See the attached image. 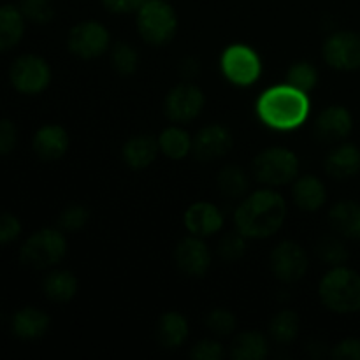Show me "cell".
Wrapping results in <instances>:
<instances>
[{"label": "cell", "mask_w": 360, "mask_h": 360, "mask_svg": "<svg viewBox=\"0 0 360 360\" xmlns=\"http://www.w3.org/2000/svg\"><path fill=\"white\" fill-rule=\"evenodd\" d=\"M316 253L322 259V262L329 264V266H343L348 260L350 253H348L347 246L340 241V239L333 238V236H327L322 238L316 245Z\"/></svg>", "instance_id": "obj_33"}, {"label": "cell", "mask_w": 360, "mask_h": 360, "mask_svg": "<svg viewBox=\"0 0 360 360\" xmlns=\"http://www.w3.org/2000/svg\"><path fill=\"white\" fill-rule=\"evenodd\" d=\"M42 290L49 301L69 302L77 292V280L70 271H51L42 280Z\"/></svg>", "instance_id": "obj_25"}, {"label": "cell", "mask_w": 360, "mask_h": 360, "mask_svg": "<svg viewBox=\"0 0 360 360\" xmlns=\"http://www.w3.org/2000/svg\"><path fill=\"white\" fill-rule=\"evenodd\" d=\"M179 72H181V76L188 81L193 79V77H197L200 72L199 60L192 58V56L185 58L181 63H179Z\"/></svg>", "instance_id": "obj_42"}, {"label": "cell", "mask_w": 360, "mask_h": 360, "mask_svg": "<svg viewBox=\"0 0 360 360\" xmlns=\"http://www.w3.org/2000/svg\"><path fill=\"white\" fill-rule=\"evenodd\" d=\"M326 172L334 179L354 178L360 172V150L355 144H341L326 158Z\"/></svg>", "instance_id": "obj_19"}, {"label": "cell", "mask_w": 360, "mask_h": 360, "mask_svg": "<svg viewBox=\"0 0 360 360\" xmlns=\"http://www.w3.org/2000/svg\"><path fill=\"white\" fill-rule=\"evenodd\" d=\"M18 7L25 20L35 25H48L55 18V6L51 0H20Z\"/></svg>", "instance_id": "obj_32"}, {"label": "cell", "mask_w": 360, "mask_h": 360, "mask_svg": "<svg viewBox=\"0 0 360 360\" xmlns=\"http://www.w3.org/2000/svg\"><path fill=\"white\" fill-rule=\"evenodd\" d=\"M232 144H234V139H232L231 130L227 127L213 123L197 132L195 139L192 141V151L197 160L211 162L225 157L232 150Z\"/></svg>", "instance_id": "obj_13"}, {"label": "cell", "mask_w": 360, "mask_h": 360, "mask_svg": "<svg viewBox=\"0 0 360 360\" xmlns=\"http://www.w3.org/2000/svg\"><path fill=\"white\" fill-rule=\"evenodd\" d=\"M32 148H34L35 155L42 160H58L69 150V134L63 127L55 125V123L42 125L34 134Z\"/></svg>", "instance_id": "obj_17"}, {"label": "cell", "mask_w": 360, "mask_h": 360, "mask_svg": "<svg viewBox=\"0 0 360 360\" xmlns=\"http://www.w3.org/2000/svg\"><path fill=\"white\" fill-rule=\"evenodd\" d=\"M308 255L299 243L281 241L271 252V269L283 283H295L308 271Z\"/></svg>", "instance_id": "obj_10"}, {"label": "cell", "mask_w": 360, "mask_h": 360, "mask_svg": "<svg viewBox=\"0 0 360 360\" xmlns=\"http://www.w3.org/2000/svg\"><path fill=\"white\" fill-rule=\"evenodd\" d=\"M155 336L158 343L169 350H176L181 347L188 338V322L178 311H169L158 319L155 327Z\"/></svg>", "instance_id": "obj_21"}, {"label": "cell", "mask_w": 360, "mask_h": 360, "mask_svg": "<svg viewBox=\"0 0 360 360\" xmlns=\"http://www.w3.org/2000/svg\"><path fill=\"white\" fill-rule=\"evenodd\" d=\"M174 259L183 273L195 278L204 276L211 266L210 250H207L202 238H197V236H188V238H183L178 243Z\"/></svg>", "instance_id": "obj_14"}, {"label": "cell", "mask_w": 360, "mask_h": 360, "mask_svg": "<svg viewBox=\"0 0 360 360\" xmlns=\"http://www.w3.org/2000/svg\"><path fill=\"white\" fill-rule=\"evenodd\" d=\"M330 227L338 234L350 239H360V204L354 200H341L329 211Z\"/></svg>", "instance_id": "obj_24"}, {"label": "cell", "mask_w": 360, "mask_h": 360, "mask_svg": "<svg viewBox=\"0 0 360 360\" xmlns=\"http://www.w3.org/2000/svg\"><path fill=\"white\" fill-rule=\"evenodd\" d=\"M319 295L330 311L348 315L360 311V274L336 266L320 281Z\"/></svg>", "instance_id": "obj_3"}, {"label": "cell", "mask_w": 360, "mask_h": 360, "mask_svg": "<svg viewBox=\"0 0 360 360\" xmlns=\"http://www.w3.org/2000/svg\"><path fill=\"white\" fill-rule=\"evenodd\" d=\"M158 150V141L153 139L151 136H134L123 144V160L129 165L130 169H146L148 165L153 164V160L157 158Z\"/></svg>", "instance_id": "obj_22"}, {"label": "cell", "mask_w": 360, "mask_h": 360, "mask_svg": "<svg viewBox=\"0 0 360 360\" xmlns=\"http://www.w3.org/2000/svg\"><path fill=\"white\" fill-rule=\"evenodd\" d=\"M206 326L214 336H231L232 333L238 327V320H236L234 313H231L229 309H213L210 315L206 316Z\"/></svg>", "instance_id": "obj_34"}, {"label": "cell", "mask_w": 360, "mask_h": 360, "mask_svg": "<svg viewBox=\"0 0 360 360\" xmlns=\"http://www.w3.org/2000/svg\"><path fill=\"white\" fill-rule=\"evenodd\" d=\"M186 231L197 238H207L224 227V214L214 204L195 202L185 213Z\"/></svg>", "instance_id": "obj_16"}, {"label": "cell", "mask_w": 360, "mask_h": 360, "mask_svg": "<svg viewBox=\"0 0 360 360\" xmlns=\"http://www.w3.org/2000/svg\"><path fill=\"white\" fill-rule=\"evenodd\" d=\"M67 253V239L58 229H41L28 236L20 248V260L32 269H48L62 262Z\"/></svg>", "instance_id": "obj_5"}, {"label": "cell", "mask_w": 360, "mask_h": 360, "mask_svg": "<svg viewBox=\"0 0 360 360\" xmlns=\"http://www.w3.org/2000/svg\"><path fill=\"white\" fill-rule=\"evenodd\" d=\"M299 174V158L287 148H269L260 151L253 160V176L257 181L278 186L292 183Z\"/></svg>", "instance_id": "obj_6"}, {"label": "cell", "mask_w": 360, "mask_h": 360, "mask_svg": "<svg viewBox=\"0 0 360 360\" xmlns=\"http://www.w3.org/2000/svg\"><path fill=\"white\" fill-rule=\"evenodd\" d=\"M323 60L333 69H360V34L357 32H336L323 44Z\"/></svg>", "instance_id": "obj_12"}, {"label": "cell", "mask_w": 360, "mask_h": 360, "mask_svg": "<svg viewBox=\"0 0 360 360\" xmlns=\"http://www.w3.org/2000/svg\"><path fill=\"white\" fill-rule=\"evenodd\" d=\"M137 30L153 46L167 44L178 32V14L167 0H146L137 11Z\"/></svg>", "instance_id": "obj_4"}, {"label": "cell", "mask_w": 360, "mask_h": 360, "mask_svg": "<svg viewBox=\"0 0 360 360\" xmlns=\"http://www.w3.org/2000/svg\"><path fill=\"white\" fill-rule=\"evenodd\" d=\"M21 234L20 218L13 213H0V245H9L16 241Z\"/></svg>", "instance_id": "obj_38"}, {"label": "cell", "mask_w": 360, "mask_h": 360, "mask_svg": "<svg viewBox=\"0 0 360 360\" xmlns=\"http://www.w3.org/2000/svg\"><path fill=\"white\" fill-rule=\"evenodd\" d=\"M49 315L34 306H25L18 309L11 319V330L23 341H34L44 336L49 329Z\"/></svg>", "instance_id": "obj_18"}, {"label": "cell", "mask_w": 360, "mask_h": 360, "mask_svg": "<svg viewBox=\"0 0 360 360\" xmlns=\"http://www.w3.org/2000/svg\"><path fill=\"white\" fill-rule=\"evenodd\" d=\"M18 144V127L13 120H0V157L13 153Z\"/></svg>", "instance_id": "obj_37"}, {"label": "cell", "mask_w": 360, "mask_h": 360, "mask_svg": "<svg viewBox=\"0 0 360 360\" xmlns=\"http://www.w3.org/2000/svg\"><path fill=\"white\" fill-rule=\"evenodd\" d=\"M333 357L338 360H360V340L347 338L333 348Z\"/></svg>", "instance_id": "obj_40"}, {"label": "cell", "mask_w": 360, "mask_h": 360, "mask_svg": "<svg viewBox=\"0 0 360 360\" xmlns=\"http://www.w3.org/2000/svg\"><path fill=\"white\" fill-rule=\"evenodd\" d=\"M294 202L302 211H319L326 204L327 192L326 185L316 176L306 174L294 183L292 190Z\"/></svg>", "instance_id": "obj_23"}, {"label": "cell", "mask_w": 360, "mask_h": 360, "mask_svg": "<svg viewBox=\"0 0 360 360\" xmlns=\"http://www.w3.org/2000/svg\"><path fill=\"white\" fill-rule=\"evenodd\" d=\"M352 129H354V118L343 105H329L323 109L313 127L316 139L323 143H336V141L345 139L352 132Z\"/></svg>", "instance_id": "obj_15"}, {"label": "cell", "mask_w": 360, "mask_h": 360, "mask_svg": "<svg viewBox=\"0 0 360 360\" xmlns=\"http://www.w3.org/2000/svg\"><path fill=\"white\" fill-rule=\"evenodd\" d=\"M250 179L238 165H227L218 174V190L227 199H239L248 192Z\"/></svg>", "instance_id": "obj_28"}, {"label": "cell", "mask_w": 360, "mask_h": 360, "mask_svg": "<svg viewBox=\"0 0 360 360\" xmlns=\"http://www.w3.org/2000/svg\"><path fill=\"white\" fill-rule=\"evenodd\" d=\"M269 334L276 343L290 345L299 334V316L292 309L276 313L269 323Z\"/></svg>", "instance_id": "obj_29"}, {"label": "cell", "mask_w": 360, "mask_h": 360, "mask_svg": "<svg viewBox=\"0 0 360 360\" xmlns=\"http://www.w3.org/2000/svg\"><path fill=\"white\" fill-rule=\"evenodd\" d=\"M112 67L122 76H132L139 67V53L129 42H116L111 51Z\"/></svg>", "instance_id": "obj_30"}, {"label": "cell", "mask_w": 360, "mask_h": 360, "mask_svg": "<svg viewBox=\"0 0 360 360\" xmlns=\"http://www.w3.org/2000/svg\"><path fill=\"white\" fill-rule=\"evenodd\" d=\"M202 90L193 83H179L165 97V115L174 123H190L204 108Z\"/></svg>", "instance_id": "obj_11"}, {"label": "cell", "mask_w": 360, "mask_h": 360, "mask_svg": "<svg viewBox=\"0 0 360 360\" xmlns=\"http://www.w3.org/2000/svg\"><path fill=\"white\" fill-rule=\"evenodd\" d=\"M109 42H111L109 30L101 21L95 20H86L74 25L67 37L69 51L84 60L104 55L109 48Z\"/></svg>", "instance_id": "obj_9"}, {"label": "cell", "mask_w": 360, "mask_h": 360, "mask_svg": "<svg viewBox=\"0 0 360 360\" xmlns=\"http://www.w3.org/2000/svg\"><path fill=\"white\" fill-rule=\"evenodd\" d=\"M246 252V236H243L241 232H229L221 238V241L218 243V253H220L221 259H225L227 262H236V260L241 259Z\"/></svg>", "instance_id": "obj_35"}, {"label": "cell", "mask_w": 360, "mask_h": 360, "mask_svg": "<svg viewBox=\"0 0 360 360\" xmlns=\"http://www.w3.org/2000/svg\"><path fill=\"white\" fill-rule=\"evenodd\" d=\"M51 67L42 56L21 55L11 63L9 81L18 94L39 95L51 83Z\"/></svg>", "instance_id": "obj_7"}, {"label": "cell", "mask_w": 360, "mask_h": 360, "mask_svg": "<svg viewBox=\"0 0 360 360\" xmlns=\"http://www.w3.org/2000/svg\"><path fill=\"white\" fill-rule=\"evenodd\" d=\"M90 220V211L83 204H70L62 211L58 218V227L62 231H79Z\"/></svg>", "instance_id": "obj_36"}, {"label": "cell", "mask_w": 360, "mask_h": 360, "mask_svg": "<svg viewBox=\"0 0 360 360\" xmlns=\"http://www.w3.org/2000/svg\"><path fill=\"white\" fill-rule=\"evenodd\" d=\"M224 347L214 340L199 341L190 352V357L197 360H220L224 359Z\"/></svg>", "instance_id": "obj_39"}, {"label": "cell", "mask_w": 360, "mask_h": 360, "mask_svg": "<svg viewBox=\"0 0 360 360\" xmlns=\"http://www.w3.org/2000/svg\"><path fill=\"white\" fill-rule=\"evenodd\" d=\"M25 16L13 4L0 6V53L16 48L25 34Z\"/></svg>", "instance_id": "obj_20"}, {"label": "cell", "mask_w": 360, "mask_h": 360, "mask_svg": "<svg viewBox=\"0 0 360 360\" xmlns=\"http://www.w3.org/2000/svg\"><path fill=\"white\" fill-rule=\"evenodd\" d=\"M287 83L290 84V86L308 94V91H311L313 88L316 86V83H319V72H316V69L311 63L297 62L288 69Z\"/></svg>", "instance_id": "obj_31"}, {"label": "cell", "mask_w": 360, "mask_h": 360, "mask_svg": "<svg viewBox=\"0 0 360 360\" xmlns=\"http://www.w3.org/2000/svg\"><path fill=\"white\" fill-rule=\"evenodd\" d=\"M287 217L285 199L274 190H259L246 197L236 210V227L252 239L271 238L283 225Z\"/></svg>", "instance_id": "obj_1"}, {"label": "cell", "mask_w": 360, "mask_h": 360, "mask_svg": "<svg viewBox=\"0 0 360 360\" xmlns=\"http://www.w3.org/2000/svg\"><path fill=\"white\" fill-rule=\"evenodd\" d=\"M146 0H102V6L115 14L137 13Z\"/></svg>", "instance_id": "obj_41"}, {"label": "cell", "mask_w": 360, "mask_h": 360, "mask_svg": "<svg viewBox=\"0 0 360 360\" xmlns=\"http://www.w3.org/2000/svg\"><path fill=\"white\" fill-rule=\"evenodd\" d=\"M221 70L231 83L250 86L262 72L259 55L246 44H232L221 55Z\"/></svg>", "instance_id": "obj_8"}, {"label": "cell", "mask_w": 360, "mask_h": 360, "mask_svg": "<svg viewBox=\"0 0 360 360\" xmlns=\"http://www.w3.org/2000/svg\"><path fill=\"white\" fill-rule=\"evenodd\" d=\"M234 360H262L267 355V340L259 330L241 333L231 347Z\"/></svg>", "instance_id": "obj_26"}, {"label": "cell", "mask_w": 360, "mask_h": 360, "mask_svg": "<svg viewBox=\"0 0 360 360\" xmlns=\"http://www.w3.org/2000/svg\"><path fill=\"white\" fill-rule=\"evenodd\" d=\"M158 146L165 157L179 160L192 151V139L181 127H169L158 137Z\"/></svg>", "instance_id": "obj_27"}, {"label": "cell", "mask_w": 360, "mask_h": 360, "mask_svg": "<svg viewBox=\"0 0 360 360\" xmlns=\"http://www.w3.org/2000/svg\"><path fill=\"white\" fill-rule=\"evenodd\" d=\"M257 115L271 129H297L308 120L309 98L304 91L288 83L278 84L260 95L257 101Z\"/></svg>", "instance_id": "obj_2"}]
</instances>
